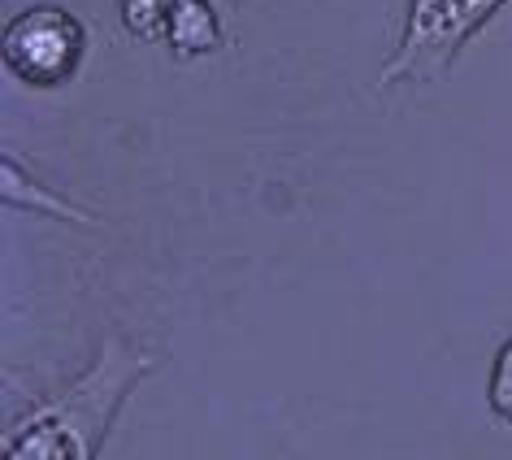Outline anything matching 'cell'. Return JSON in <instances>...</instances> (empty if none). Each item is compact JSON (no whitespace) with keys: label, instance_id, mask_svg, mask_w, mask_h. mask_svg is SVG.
<instances>
[{"label":"cell","instance_id":"cell-1","mask_svg":"<svg viewBox=\"0 0 512 460\" xmlns=\"http://www.w3.org/2000/svg\"><path fill=\"white\" fill-rule=\"evenodd\" d=\"M157 365L131 339H109L96 365L79 382H70L48 404L31 408L14 430L5 434L9 460H96L109 439L113 417L126 408L131 391Z\"/></svg>","mask_w":512,"mask_h":460},{"label":"cell","instance_id":"cell-2","mask_svg":"<svg viewBox=\"0 0 512 460\" xmlns=\"http://www.w3.org/2000/svg\"><path fill=\"white\" fill-rule=\"evenodd\" d=\"M508 0H408V27L400 48L382 66V87L426 83L447 74L473 35L491 22Z\"/></svg>","mask_w":512,"mask_h":460},{"label":"cell","instance_id":"cell-3","mask_svg":"<svg viewBox=\"0 0 512 460\" xmlns=\"http://www.w3.org/2000/svg\"><path fill=\"white\" fill-rule=\"evenodd\" d=\"M5 70L27 87H61L87 57V27L61 5H35L5 27Z\"/></svg>","mask_w":512,"mask_h":460},{"label":"cell","instance_id":"cell-4","mask_svg":"<svg viewBox=\"0 0 512 460\" xmlns=\"http://www.w3.org/2000/svg\"><path fill=\"white\" fill-rule=\"evenodd\" d=\"M122 14L139 40L165 44L178 57H204L222 44V22L209 0H122Z\"/></svg>","mask_w":512,"mask_h":460},{"label":"cell","instance_id":"cell-5","mask_svg":"<svg viewBox=\"0 0 512 460\" xmlns=\"http://www.w3.org/2000/svg\"><path fill=\"white\" fill-rule=\"evenodd\" d=\"M0 174H5V204H18V209H40L48 217H70V222H92L83 209H74V204H66L61 196H53L48 187L35 183V178L22 170L14 157L0 161Z\"/></svg>","mask_w":512,"mask_h":460},{"label":"cell","instance_id":"cell-6","mask_svg":"<svg viewBox=\"0 0 512 460\" xmlns=\"http://www.w3.org/2000/svg\"><path fill=\"white\" fill-rule=\"evenodd\" d=\"M486 400H491V413L512 426V339L495 352L491 382H486Z\"/></svg>","mask_w":512,"mask_h":460}]
</instances>
